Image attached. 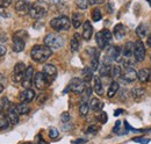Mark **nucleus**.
I'll list each match as a JSON object with an SVG mask.
<instances>
[{"label":"nucleus","instance_id":"obj_1","mask_svg":"<svg viewBox=\"0 0 151 144\" xmlns=\"http://www.w3.org/2000/svg\"><path fill=\"white\" fill-rule=\"evenodd\" d=\"M52 55V49H50L48 45H34L30 50V57L33 60L37 63H44L49 59V57Z\"/></svg>","mask_w":151,"mask_h":144},{"label":"nucleus","instance_id":"obj_2","mask_svg":"<svg viewBox=\"0 0 151 144\" xmlns=\"http://www.w3.org/2000/svg\"><path fill=\"white\" fill-rule=\"evenodd\" d=\"M28 38V33L24 30H19L13 35V45L12 49L15 53H21L24 50L26 40Z\"/></svg>","mask_w":151,"mask_h":144},{"label":"nucleus","instance_id":"obj_3","mask_svg":"<svg viewBox=\"0 0 151 144\" xmlns=\"http://www.w3.org/2000/svg\"><path fill=\"white\" fill-rule=\"evenodd\" d=\"M50 26L56 32H64V30H69L70 29L71 21L68 17L62 15V17H57V18L52 19L50 21Z\"/></svg>","mask_w":151,"mask_h":144},{"label":"nucleus","instance_id":"obj_4","mask_svg":"<svg viewBox=\"0 0 151 144\" xmlns=\"http://www.w3.org/2000/svg\"><path fill=\"white\" fill-rule=\"evenodd\" d=\"M112 33L108 29H102L95 35V42L100 50H104L108 47V44L112 42Z\"/></svg>","mask_w":151,"mask_h":144},{"label":"nucleus","instance_id":"obj_5","mask_svg":"<svg viewBox=\"0 0 151 144\" xmlns=\"http://www.w3.org/2000/svg\"><path fill=\"white\" fill-rule=\"evenodd\" d=\"M47 12H48V6L42 1H37V2H34L32 5L30 11H29V15L32 17V19L40 20V19L45 17Z\"/></svg>","mask_w":151,"mask_h":144},{"label":"nucleus","instance_id":"obj_6","mask_svg":"<svg viewBox=\"0 0 151 144\" xmlns=\"http://www.w3.org/2000/svg\"><path fill=\"white\" fill-rule=\"evenodd\" d=\"M44 44L48 45L52 50H57V49L63 48L64 40L62 36L57 35V34H48L44 37Z\"/></svg>","mask_w":151,"mask_h":144},{"label":"nucleus","instance_id":"obj_7","mask_svg":"<svg viewBox=\"0 0 151 144\" xmlns=\"http://www.w3.org/2000/svg\"><path fill=\"white\" fill-rule=\"evenodd\" d=\"M121 54L122 50L120 47L117 45H112L108 48L106 56H105V63H111V62H115V60H120L121 59Z\"/></svg>","mask_w":151,"mask_h":144},{"label":"nucleus","instance_id":"obj_8","mask_svg":"<svg viewBox=\"0 0 151 144\" xmlns=\"http://www.w3.org/2000/svg\"><path fill=\"white\" fill-rule=\"evenodd\" d=\"M85 84H86V83H85L83 79H80V78H72V79L70 80V83H69L68 89L71 91V92H73V93L81 94V93L85 91V89H86Z\"/></svg>","mask_w":151,"mask_h":144},{"label":"nucleus","instance_id":"obj_9","mask_svg":"<svg viewBox=\"0 0 151 144\" xmlns=\"http://www.w3.org/2000/svg\"><path fill=\"white\" fill-rule=\"evenodd\" d=\"M145 54H147V50H145V47L142 43V41H136L134 43V57H135V59L137 62H143L145 58Z\"/></svg>","mask_w":151,"mask_h":144},{"label":"nucleus","instance_id":"obj_10","mask_svg":"<svg viewBox=\"0 0 151 144\" xmlns=\"http://www.w3.org/2000/svg\"><path fill=\"white\" fill-rule=\"evenodd\" d=\"M26 70H27V68H26L24 63H22V62L17 63L15 66H14V71H13V80L15 83H21L22 79H23Z\"/></svg>","mask_w":151,"mask_h":144},{"label":"nucleus","instance_id":"obj_11","mask_svg":"<svg viewBox=\"0 0 151 144\" xmlns=\"http://www.w3.org/2000/svg\"><path fill=\"white\" fill-rule=\"evenodd\" d=\"M43 74L45 76V78H47V80H48V83L50 84V83H52L55 79H56L57 77V69L55 65H52V64H45L44 66H43Z\"/></svg>","mask_w":151,"mask_h":144},{"label":"nucleus","instance_id":"obj_12","mask_svg":"<svg viewBox=\"0 0 151 144\" xmlns=\"http://www.w3.org/2000/svg\"><path fill=\"white\" fill-rule=\"evenodd\" d=\"M34 69L33 66H28L27 70L24 72V76H23V79H22V86L24 89H30V85L32 83H34Z\"/></svg>","mask_w":151,"mask_h":144},{"label":"nucleus","instance_id":"obj_13","mask_svg":"<svg viewBox=\"0 0 151 144\" xmlns=\"http://www.w3.org/2000/svg\"><path fill=\"white\" fill-rule=\"evenodd\" d=\"M30 7H32V5L28 1H26V0H18L17 4H15V12L19 15H26V14H29Z\"/></svg>","mask_w":151,"mask_h":144},{"label":"nucleus","instance_id":"obj_14","mask_svg":"<svg viewBox=\"0 0 151 144\" xmlns=\"http://www.w3.org/2000/svg\"><path fill=\"white\" fill-rule=\"evenodd\" d=\"M34 85H35V87L37 90H44L49 85V83H48L45 76L43 74V72L35 73V76H34Z\"/></svg>","mask_w":151,"mask_h":144},{"label":"nucleus","instance_id":"obj_15","mask_svg":"<svg viewBox=\"0 0 151 144\" xmlns=\"http://www.w3.org/2000/svg\"><path fill=\"white\" fill-rule=\"evenodd\" d=\"M90 56H91V70L92 71H96L99 69V51L95 49V48H90L86 50Z\"/></svg>","mask_w":151,"mask_h":144},{"label":"nucleus","instance_id":"obj_16","mask_svg":"<svg viewBox=\"0 0 151 144\" xmlns=\"http://www.w3.org/2000/svg\"><path fill=\"white\" fill-rule=\"evenodd\" d=\"M35 96H36V93H35V91L32 90V89H24V91H22L19 94L20 101L21 102H26V104L33 101L35 99Z\"/></svg>","mask_w":151,"mask_h":144},{"label":"nucleus","instance_id":"obj_17","mask_svg":"<svg viewBox=\"0 0 151 144\" xmlns=\"http://www.w3.org/2000/svg\"><path fill=\"white\" fill-rule=\"evenodd\" d=\"M6 110H7L6 117L8 119L9 123H12V125H18V123H19V113L17 112L15 106H12V105H11Z\"/></svg>","mask_w":151,"mask_h":144},{"label":"nucleus","instance_id":"obj_18","mask_svg":"<svg viewBox=\"0 0 151 144\" xmlns=\"http://www.w3.org/2000/svg\"><path fill=\"white\" fill-rule=\"evenodd\" d=\"M122 79L127 83H132L137 79V72L134 70V68H126L124 72L122 73Z\"/></svg>","mask_w":151,"mask_h":144},{"label":"nucleus","instance_id":"obj_19","mask_svg":"<svg viewBox=\"0 0 151 144\" xmlns=\"http://www.w3.org/2000/svg\"><path fill=\"white\" fill-rule=\"evenodd\" d=\"M113 34L115 38L122 40V38L126 36V34H127V28H126V26L122 24V23H117V24L114 27Z\"/></svg>","mask_w":151,"mask_h":144},{"label":"nucleus","instance_id":"obj_20","mask_svg":"<svg viewBox=\"0 0 151 144\" xmlns=\"http://www.w3.org/2000/svg\"><path fill=\"white\" fill-rule=\"evenodd\" d=\"M92 34H93V27H92L91 22L85 21L83 23V37H84V40H86V41L91 40Z\"/></svg>","mask_w":151,"mask_h":144},{"label":"nucleus","instance_id":"obj_21","mask_svg":"<svg viewBox=\"0 0 151 144\" xmlns=\"http://www.w3.org/2000/svg\"><path fill=\"white\" fill-rule=\"evenodd\" d=\"M137 79L141 83H148L151 79V70L150 69H141L137 72Z\"/></svg>","mask_w":151,"mask_h":144},{"label":"nucleus","instance_id":"obj_22","mask_svg":"<svg viewBox=\"0 0 151 144\" xmlns=\"http://www.w3.org/2000/svg\"><path fill=\"white\" fill-rule=\"evenodd\" d=\"M79 47H80V35L78 33H76V34H73L71 41H70V50H71V53L78 51Z\"/></svg>","mask_w":151,"mask_h":144},{"label":"nucleus","instance_id":"obj_23","mask_svg":"<svg viewBox=\"0 0 151 144\" xmlns=\"http://www.w3.org/2000/svg\"><path fill=\"white\" fill-rule=\"evenodd\" d=\"M83 14L81 13H79V12H75L73 14H72V18H71V22H72V26L75 27V28H79L80 26H81V23H83Z\"/></svg>","mask_w":151,"mask_h":144},{"label":"nucleus","instance_id":"obj_24","mask_svg":"<svg viewBox=\"0 0 151 144\" xmlns=\"http://www.w3.org/2000/svg\"><path fill=\"white\" fill-rule=\"evenodd\" d=\"M123 56L124 58L134 57V42H127L123 48Z\"/></svg>","mask_w":151,"mask_h":144},{"label":"nucleus","instance_id":"obj_25","mask_svg":"<svg viewBox=\"0 0 151 144\" xmlns=\"http://www.w3.org/2000/svg\"><path fill=\"white\" fill-rule=\"evenodd\" d=\"M111 71H112V66L109 65V63H102L101 66L99 68V73L101 77H107L108 74H111Z\"/></svg>","mask_w":151,"mask_h":144},{"label":"nucleus","instance_id":"obj_26","mask_svg":"<svg viewBox=\"0 0 151 144\" xmlns=\"http://www.w3.org/2000/svg\"><path fill=\"white\" fill-rule=\"evenodd\" d=\"M102 107H104V104H102L98 98H92V99H91V101H90V108H91L92 110L98 112V110H101Z\"/></svg>","mask_w":151,"mask_h":144},{"label":"nucleus","instance_id":"obj_27","mask_svg":"<svg viewBox=\"0 0 151 144\" xmlns=\"http://www.w3.org/2000/svg\"><path fill=\"white\" fill-rule=\"evenodd\" d=\"M93 90L98 95H102L104 94V87H102V83L101 79L99 77H94V86Z\"/></svg>","mask_w":151,"mask_h":144},{"label":"nucleus","instance_id":"obj_28","mask_svg":"<svg viewBox=\"0 0 151 144\" xmlns=\"http://www.w3.org/2000/svg\"><path fill=\"white\" fill-rule=\"evenodd\" d=\"M15 108H17V112L19 113V115H26L30 112V108L28 106V104H26V102H21L19 105H17Z\"/></svg>","mask_w":151,"mask_h":144},{"label":"nucleus","instance_id":"obj_29","mask_svg":"<svg viewBox=\"0 0 151 144\" xmlns=\"http://www.w3.org/2000/svg\"><path fill=\"white\" fill-rule=\"evenodd\" d=\"M120 89V85L117 81H113L111 85H109V89H108V92H107V96L108 98H113L114 95L117 93V91Z\"/></svg>","mask_w":151,"mask_h":144},{"label":"nucleus","instance_id":"obj_30","mask_svg":"<svg viewBox=\"0 0 151 144\" xmlns=\"http://www.w3.org/2000/svg\"><path fill=\"white\" fill-rule=\"evenodd\" d=\"M145 94V90L142 87H134L132 90V95L134 99H141Z\"/></svg>","mask_w":151,"mask_h":144},{"label":"nucleus","instance_id":"obj_31","mask_svg":"<svg viewBox=\"0 0 151 144\" xmlns=\"http://www.w3.org/2000/svg\"><path fill=\"white\" fill-rule=\"evenodd\" d=\"M92 78H93V71L91 70V68H85L83 71V80L85 83H90Z\"/></svg>","mask_w":151,"mask_h":144},{"label":"nucleus","instance_id":"obj_32","mask_svg":"<svg viewBox=\"0 0 151 144\" xmlns=\"http://www.w3.org/2000/svg\"><path fill=\"white\" fill-rule=\"evenodd\" d=\"M88 110H90V104L86 101H81V104L79 105V114L81 116H86L88 114Z\"/></svg>","mask_w":151,"mask_h":144},{"label":"nucleus","instance_id":"obj_33","mask_svg":"<svg viewBox=\"0 0 151 144\" xmlns=\"http://www.w3.org/2000/svg\"><path fill=\"white\" fill-rule=\"evenodd\" d=\"M136 34L138 35V37H145L147 34H148V28L145 24L141 23L137 28H136Z\"/></svg>","mask_w":151,"mask_h":144},{"label":"nucleus","instance_id":"obj_34","mask_svg":"<svg viewBox=\"0 0 151 144\" xmlns=\"http://www.w3.org/2000/svg\"><path fill=\"white\" fill-rule=\"evenodd\" d=\"M111 76H112V78H114V79L120 78L122 76V69H121V66L120 65H114L113 68H112V71H111Z\"/></svg>","mask_w":151,"mask_h":144},{"label":"nucleus","instance_id":"obj_35","mask_svg":"<svg viewBox=\"0 0 151 144\" xmlns=\"http://www.w3.org/2000/svg\"><path fill=\"white\" fill-rule=\"evenodd\" d=\"M101 18H102V14H101L100 8H94L92 11V20L95 21V22H98V21L101 20Z\"/></svg>","mask_w":151,"mask_h":144},{"label":"nucleus","instance_id":"obj_36","mask_svg":"<svg viewBox=\"0 0 151 144\" xmlns=\"http://www.w3.org/2000/svg\"><path fill=\"white\" fill-rule=\"evenodd\" d=\"M96 119H98V121H100V123H106L107 121H108V116H107V114H106V112H102V110H100L99 112V114H98V116H96Z\"/></svg>","mask_w":151,"mask_h":144},{"label":"nucleus","instance_id":"obj_37","mask_svg":"<svg viewBox=\"0 0 151 144\" xmlns=\"http://www.w3.org/2000/svg\"><path fill=\"white\" fill-rule=\"evenodd\" d=\"M88 4H90L88 0H76V5L80 9H86L88 7Z\"/></svg>","mask_w":151,"mask_h":144},{"label":"nucleus","instance_id":"obj_38","mask_svg":"<svg viewBox=\"0 0 151 144\" xmlns=\"http://www.w3.org/2000/svg\"><path fill=\"white\" fill-rule=\"evenodd\" d=\"M59 136V131L57 130L56 128H54V127H51L50 129H49V137L50 138H52V140H55Z\"/></svg>","mask_w":151,"mask_h":144},{"label":"nucleus","instance_id":"obj_39","mask_svg":"<svg viewBox=\"0 0 151 144\" xmlns=\"http://www.w3.org/2000/svg\"><path fill=\"white\" fill-rule=\"evenodd\" d=\"M132 141L136 142V143L148 144L150 142V138H145V137H135V138H132Z\"/></svg>","mask_w":151,"mask_h":144},{"label":"nucleus","instance_id":"obj_40","mask_svg":"<svg viewBox=\"0 0 151 144\" xmlns=\"http://www.w3.org/2000/svg\"><path fill=\"white\" fill-rule=\"evenodd\" d=\"M8 125H9V121L7 117H4V119H0V129H7L8 128Z\"/></svg>","mask_w":151,"mask_h":144},{"label":"nucleus","instance_id":"obj_41","mask_svg":"<svg viewBox=\"0 0 151 144\" xmlns=\"http://www.w3.org/2000/svg\"><path fill=\"white\" fill-rule=\"evenodd\" d=\"M60 121H62L63 123H68V122L70 121V114H69L68 112H64V113L60 115Z\"/></svg>","mask_w":151,"mask_h":144},{"label":"nucleus","instance_id":"obj_42","mask_svg":"<svg viewBox=\"0 0 151 144\" xmlns=\"http://www.w3.org/2000/svg\"><path fill=\"white\" fill-rule=\"evenodd\" d=\"M12 4V0H0V7L1 8H7Z\"/></svg>","mask_w":151,"mask_h":144},{"label":"nucleus","instance_id":"obj_43","mask_svg":"<svg viewBox=\"0 0 151 144\" xmlns=\"http://www.w3.org/2000/svg\"><path fill=\"white\" fill-rule=\"evenodd\" d=\"M120 126H121V121H116V123H115V126H114L113 128V132H115V134H119L120 131Z\"/></svg>","mask_w":151,"mask_h":144},{"label":"nucleus","instance_id":"obj_44","mask_svg":"<svg viewBox=\"0 0 151 144\" xmlns=\"http://www.w3.org/2000/svg\"><path fill=\"white\" fill-rule=\"evenodd\" d=\"M98 131V127L96 126H91L87 128V132L88 134H95Z\"/></svg>","mask_w":151,"mask_h":144},{"label":"nucleus","instance_id":"obj_45","mask_svg":"<svg viewBox=\"0 0 151 144\" xmlns=\"http://www.w3.org/2000/svg\"><path fill=\"white\" fill-rule=\"evenodd\" d=\"M90 5H99V4H102L104 0H88Z\"/></svg>","mask_w":151,"mask_h":144},{"label":"nucleus","instance_id":"obj_46","mask_svg":"<svg viewBox=\"0 0 151 144\" xmlns=\"http://www.w3.org/2000/svg\"><path fill=\"white\" fill-rule=\"evenodd\" d=\"M5 54H6V47L2 45V44H0V57L4 56Z\"/></svg>","mask_w":151,"mask_h":144},{"label":"nucleus","instance_id":"obj_47","mask_svg":"<svg viewBox=\"0 0 151 144\" xmlns=\"http://www.w3.org/2000/svg\"><path fill=\"white\" fill-rule=\"evenodd\" d=\"M107 12H109V13H113V9H112V4L107 5Z\"/></svg>","mask_w":151,"mask_h":144},{"label":"nucleus","instance_id":"obj_48","mask_svg":"<svg viewBox=\"0 0 151 144\" xmlns=\"http://www.w3.org/2000/svg\"><path fill=\"white\" fill-rule=\"evenodd\" d=\"M122 112H123L122 109H117V110H115V113H114V115H115V116H117V115H120V114H122Z\"/></svg>","mask_w":151,"mask_h":144},{"label":"nucleus","instance_id":"obj_49","mask_svg":"<svg viewBox=\"0 0 151 144\" xmlns=\"http://www.w3.org/2000/svg\"><path fill=\"white\" fill-rule=\"evenodd\" d=\"M147 44H148V45H149V47L151 48V34L149 35V37H148V40H147Z\"/></svg>","mask_w":151,"mask_h":144},{"label":"nucleus","instance_id":"obj_50","mask_svg":"<svg viewBox=\"0 0 151 144\" xmlns=\"http://www.w3.org/2000/svg\"><path fill=\"white\" fill-rule=\"evenodd\" d=\"M2 91H4V85H1V84H0V93H1Z\"/></svg>","mask_w":151,"mask_h":144},{"label":"nucleus","instance_id":"obj_51","mask_svg":"<svg viewBox=\"0 0 151 144\" xmlns=\"http://www.w3.org/2000/svg\"><path fill=\"white\" fill-rule=\"evenodd\" d=\"M4 109V106H2V102H0V113H1V110Z\"/></svg>","mask_w":151,"mask_h":144},{"label":"nucleus","instance_id":"obj_52","mask_svg":"<svg viewBox=\"0 0 151 144\" xmlns=\"http://www.w3.org/2000/svg\"><path fill=\"white\" fill-rule=\"evenodd\" d=\"M147 1H148V4L150 5V7H151V0H147Z\"/></svg>","mask_w":151,"mask_h":144},{"label":"nucleus","instance_id":"obj_53","mask_svg":"<svg viewBox=\"0 0 151 144\" xmlns=\"http://www.w3.org/2000/svg\"><path fill=\"white\" fill-rule=\"evenodd\" d=\"M20 144H32V143H29V142H24V143H20Z\"/></svg>","mask_w":151,"mask_h":144},{"label":"nucleus","instance_id":"obj_54","mask_svg":"<svg viewBox=\"0 0 151 144\" xmlns=\"http://www.w3.org/2000/svg\"><path fill=\"white\" fill-rule=\"evenodd\" d=\"M150 59H151V56H150Z\"/></svg>","mask_w":151,"mask_h":144}]
</instances>
